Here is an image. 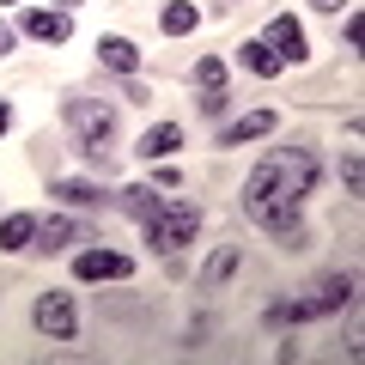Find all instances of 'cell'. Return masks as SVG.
Segmentation results:
<instances>
[{"mask_svg":"<svg viewBox=\"0 0 365 365\" xmlns=\"http://www.w3.org/2000/svg\"><path fill=\"white\" fill-rule=\"evenodd\" d=\"M31 323H37L49 341H73L79 311H73V299H67V292H43V299H37V311H31Z\"/></svg>","mask_w":365,"mask_h":365,"instance_id":"cell-4","label":"cell"},{"mask_svg":"<svg viewBox=\"0 0 365 365\" xmlns=\"http://www.w3.org/2000/svg\"><path fill=\"white\" fill-rule=\"evenodd\" d=\"M6 122H13V110H6V104H0V134H6Z\"/></svg>","mask_w":365,"mask_h":365,"instance_id":"cell-24","label":"cell"},{"mask_svg":"<svg viewBox=\"0 0 365 365\" xmlns=\"http://www.w3.org/2000/svg\"><path fill=\"white\" fill-rule=\"evenodd\" d=\"M237 262H244V256H237V244L213 250V262H207V268H201V292H220L225 280H232V274H237Z\"/></svg>","mask_w":365,"mask_h":365,"instance_id":"cell-10","label":"cell"},{"mask_svg":"<svg viewBox=\"0 0 365 365\" xmlns=\"http://www.w3.org/2000/svg\"><path fill=\"white\" fill-rule=\"evenodd\" d=\"M341 182H347V195H359V189H365V165H359V153L341 158Z\"/></svg>","mask_w":365,"mask_h":365,"instance_id":"cell-20","label":"cell"},{"mask_svg":"<svg viewBox=\"0 0 365 365\" xmlns=\"http://www.w3.org/2000/svg\"><path fill=\"white\" fill-rule=\"evenodd\" d=\"M317 13H341V6H347V0H311Z\"/></svg>","mask_w":365,"mask_h":365,"instance_id":"cell-22","label":"cell"},{"mask_svg":"<svg viewBox=\"0 0 365 365\" xmlns=\"http://www.w3.org/2000/svg\"><path fill=\"white\" fill-rule=\"evenodd\" d=\"M158 25H165L170 37H189V31H195V6H189V0H170L165 13H158Z\"/></svg>","mask_w":365,"mask_h":365,"instance_id":"cell-16","label":"cell"},{"mask_svg":"<svg viewBox=\"0 0 365 365\" xmlns=\"http://www.w3.org/2000/svg\"><path fill=\"white\" fill-rule=\"evenodd\" d=\"M262 43H268V49L280 55V61H304V55H311V49H304V25H299L292 13H280V19H274V25L262 31Z\"/></svg>","mask_w":365,"mask_h":365,"instance_id":"cell-6","label":"cell"},{"mask_svg":"<svg viewBox=\"0 0 365 365\" xmlns=\"http://www.w3.org/2000/svg\"><path fill=\"white\" fill-rule=\"evenodd\" d=\"M0 55H13V31L6 25H0Z\"/></svg>","mask_w":365,"mask_h":365,"instance_id":"cell-23","label":"cell"},{"mask_svg":"<svg viewBox=\"0 0 365 365\" xmlns=\"http://www.w3.org/2000/svg\"><path fill=\"white\" fill-rule=\"evenodd\" d=\"M177 146H182V128H177V122H158V128L140 140V153H146V158H170Z\"/></svg>","mask_w":365,"mask_h":365,"instance_id":"cell-14","label":"cell"},{"mask_svg":"<svg viewBox=\"0 0 365 365\" xmlns=\"http://www.w3.org/2000/svg\"><path fill=\"white\" fill-rule=\"evenodd\" d=\"M25 37H37V43H67V37H73V19H67L61 6H31V13H25Z\"/></svg>","mask_w":365,"mask_h":365,"instance_id":"cell-7","label":"cell"},{"mask_svg":"<svg viewBox=\"0 0 365 365\" xmlns=\"http://www.w3.org/2000/svg\"><path fill=\"white\" fill-rule=\"evenodd\" d=\"M55 6H61V13H73V6H79V0H55Z\"/></svg>","mask_w":365,"mask_h":365,"instance_id":"cell-25","label":"cell"},{"mask_svg":"<svg viewBox=\"0 0 365 365\" xmlns=\"http://www.w3.org/2000/svg\"><path fill=\"white\" fill-rule=\"evenodd\" d=\"M73 274L79 280H128L134 256H122V250H86V256H73Z\"/></svg>","mask_w":365,"mask_h":365,"instance_id":"cell-5","label":"cell"},{"mask_svg":"<svg viewBox=\"0 0 365 365\" xmlns=\"http://www.w3.org/2000/svg\"><path fill=\"white\" fill-rule=\"evenodd\" d=\"M61 116H67V128H73L79 153H86V158H104V140L116 134V110H110L104 98H67Z\"/></svg>","mask_w":365,"mask_h":365,"instance_id":"cell-3","label":"cell"},{"mask_svg":"<svg viewBox=\"0 0 365 365\" xmlns=\"http://www.w3.org/2000/svg\"><path fill=\"white\" fill-rule=\"evenodd\" d=\"M244 67H250V73H262V79H274V73H280L287 61H280V55H274L262 37H250V43H244Z\"/></svg>","mask_w":365,"mask_h":365,"instance_id":"cell-13","label":"cell"},{"mask_svg":"<svg viewBox=\"0 0 365 365\" xmlns=\"http://www.w3.org/2000/svg\"><path fill=\"white\" fill-rule=\"evenodd\" d=\"M37 237V213H13V220H0V250H31Z\"/></svg>","mask_w":365,"mask_h":365,"instance_id":"cell-12","label":"cell"},{"mask_svg":"<svg viewBox=\"0 0 365 365\" xmlns=\"http://www.w3.org/2000/svg\"><path fill=\"white\" fill-rule=\"evenodd\" d=\"M347 299H353V274H329L323 287L304 299V311H311V317H329V311H341Z\"/></svg>","mask_w":365,"mask_h":365,"instance_id":"cell-8","label":"cell"},{"mask_svg":"<svg viewBox=\"0 0 365 365\" xmlns=\"http://www.w3.org/2000/svg\"><path fill=\"white\" fill-rule=\"evenodd\" d=\"M55 195H61V201H73V207H98V201H104V195H98V182H79V177L55 182Z\"/></svg>","mask_w":365,"mask_h":365,"instance_id":"cell-17","label":"cell"},{"mask_svg":"<svg viewBox=\"0 0 365 365\" xmlns=\"http://www.w3.org/2000/svg\"><path fill=\"white\" fill-rule=\"evenodd\" d=\"M195 79H201V91L225 86V61H220V55H201V61H195Z\"/></svg>","mask_w":365,"mask_h":365,"instance_id":"cell-19","label":"cell"},{"mask_svg":"<svg viewBox=\"0 0 365 365\" xmlns=\"http://www.w3.org/2000/svg\"><path fill=\"white\" fill-rule=\"evenodd\" d=\"M311 189H317V153L311 146H274V153L250 170V182H244V213L262 225V232H274L280 244L299 250L304 244L299 207H304Z\"/></svg>","mask_w":365,"mask_h":365,"instance_id":"cell-1","label":"cell"},{"mask_svg":"<svg viewBox=\"0 0 365 365\" xmlns=\"http://www.w3.org/2000/svg\"><path fill=\"white\" fill-rule=\"evenodd\" d=\"M146 244L158 250V256H177L182 244H195L201 232V207H189V201H158L153 213H146Z\"/></svg>","mask_w":365,"mask_h":365,"instance_id":"cell-2","label":"cell"},{"mask_svg":"<svg viewBox=\"0 0 365 365\" xmlns=\"http://www.w3.org/2000/svg\"><path fill=\"white\" fill-rule=\"evenodd\" d=\"M79 237H86V232H79L73 220H37V244H43V250H61V244H79Z\"/></svg>","mask_w":365,"mask_h":365,"instance_id":"cell-15","label":"cell"},{"mask_svg":"<svg viewBox=\"0 0 365 365\" xmlns=\"http://www.w3.org/2000/svg\"><path fill=\"white\" fill-rule=\"evenodd\" d=\"M98 61L116 67V73H134V67H140V49H134L128 37H98Z\"/></svg>","mask_w":365,"mask_h":365,"instance_id":"cell-11","label":"cell"},{"mask_svg":"<svg viewBox=\"0 0 365 365\" xmlns=\"http://www.w3.org/2000/svg\"><path fill=\"white\" fill-rule=\"evenodd\" d=\"M158 201H165V195H153V189H122V207H128L134 220H146V213H153Z\"/></svg>","mask_w":365,"mask_h":365,"instance_id":"cell-18","label":"cell"},{"mask_svg":"<svg viewBox=\"0 0 365 365\" xmlns=\"http://www.w3.org/2000/svg\"><path fill=\"white\" fill-rule=\"evenodd\" d=\"M201 110H207V116H220V110H225V86H213V91H201Z\"/></svg>","mask_w":365,"mask_h":365,"instance_id":"cell-21","label":"cell"},{"mask_svg":"<svg viewBox=\"0 0 365 365\" xmlns=\"http://www.w3.org/2000/svg\"><path fill=\"white\" fill-rule=\"evenodd\" d=\"M262 134H274V110H250L244 122H232L220 134V146H244V140H262Z\"/></svg>","mask_w":365,"mask_h":365,"instance_id":"cell-9","label":"cell"}]
</instances>
